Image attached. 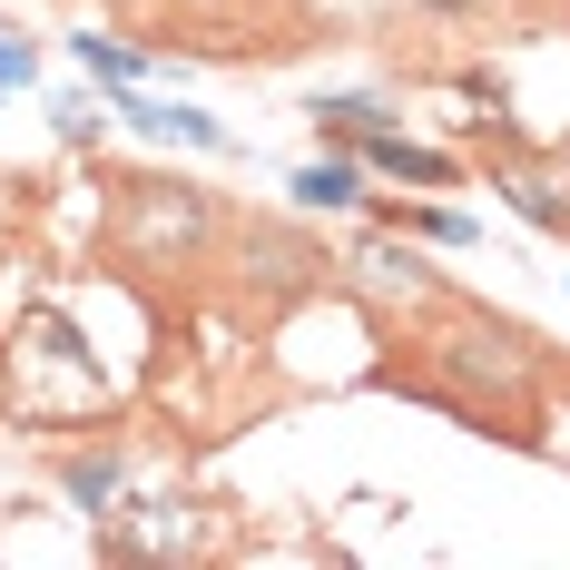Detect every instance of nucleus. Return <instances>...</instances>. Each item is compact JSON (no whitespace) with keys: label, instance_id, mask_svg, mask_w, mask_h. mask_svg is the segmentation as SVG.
<instances>
[{"label":"nucleus","instance_id":"obj_10","mask_svg":"<svg viewBox=\"0 0 570 570\" xmlns=\"http://www.w3.org/2000/svg\"><path fill=\"white\" fill-rule=\"evenodd\" d=\"M10 79H30V50H20V40H0V89H10Z\"/></svg>","mask_w":570,"mask_h":570},{"label":"nucleus","instance_id":"obj_4","mask_svg":"<svg viewBox=\"0 0 570 570\" xmlns=\"http://www.w3.org/2000/svg\"><path fill=\"white\" fill-rule=\"evenodd\" d=\"M354 187H364V177H354V158H344V148L295 177V197H305V207H354Z\"/></svg>","mask_w":570,"mask_h":570},{"label":"nucleus","instance_id":"obj_5","mask_svg":"<svg viewBox=\"0 0 570 570\" xmlns=\"http://www.w3.org/2000/svg\"><path fill=\"white\" fill-rule=\"evenodd\" d=\"M315 128H325L335 148H364V138L384 128V109H374V99H325V109H315Z\"/></svg>","mask_w":570,"mask_h":570},{"label":"nucleus","instance_id":"obj_6","mask_svg":"<svg viewBox=\"0 0 570 570\" xmlns=\"http://www.w3.org/2000/svg\"><path fill=\"white\" fill-rule=\"evenodd\" d=\"M512 207L531 217V227H570V197L551 187V177H512Z\"/></svg>","mask_w":570,"mask_h":570},{"label":"nucleus","instance_id":"obj_3","mask_svg":"<svg viewBox=\"0 0 570 570\" xmlns=\"http://www.w3.org/2000/svg\"><path fill=\"white\" fill-rule=\"evenodd\" d=\"M364 168L413 177V187H453V158H443V148H413V138H394V128H374V138H364Z\"/></svg>","mask_w":570,"mask_h":570},{"label":"nucleus","instance_id":"obj_11","mask_svg":"<svg viewBox=\"0 0 570 570\" xmlns=\"http://www.w3.org/2000/svg\"><path fill=\"white\" fill-rule=\"evenodd\" d=\"M423 10H482V0H423Z\"/></svg>","mask_w":570,"mask_h":570},{"label":"nucleus","instance_id":"obj_9","mask_svg":"<svg viewBox=\"0 0 570 570\" xmlns=\"http://www.w3.org/2000/svg\"><path fill=\"white\" fill-rule=\"evenodd\" d=\"M79 59H89V69H99V79H128V69H138V59H128V50H109V40H99V30H79Z\"/></svg>","mask_w":570,"mask_h":570},{"label":"nucleus","instance_id":"obj_7","mask_svg":"<svg viewBox=\"0 0 570 570\" xmlns=\"http://www.w3.org/2000/svg\"><path fill=\"white\" fill-rule=\"evenodd\" d=\"M69 492H79L89 512H109V492H118V453H79V462H69Z\"/></svg>","mask_w":570,"mask_h":570},{"label":"nucleus","instance_id":"obj_2","mask_svg":"<svg viewBox=\"0 0 570 570\" xmlns=\"http://www.w3.org/2000/svg\"><path fill=\"white\" fill-rule=\"evenodd\" d=\"M197 236H207V207H197L187 187L138 177V246H197Z\"/></svg>","mask_w":570,"mask_h":570},{"label":"nucleus","instance_id":"obj_8","mask_svg":"<svg viewBox=\"0 0 570 570\" xmlns=\"http://www.w3.org/2000/svg\"><path fill=\"white\" fill-rule=\"evenodd\" d=\"M403 227L433 236V246H472V217H453V207H403Z\"/></svg>","mask_w":570,"mask_h":570},{"label":"nucleus","instance_id":"obj_1","mask_svg":"<svg viewBox=\"0 0 570 570\" xmlns=\"http://www.w3.org/2000/svg\"><path fill=\"white\" fill-rule=\"evenodd\" d=\"M10 394L30 423H89L99 413V364H89V344L69 335L59 315H20V335H10Z\"/></svg>","mask_w":570,"mask_h":570}]
</instances>
